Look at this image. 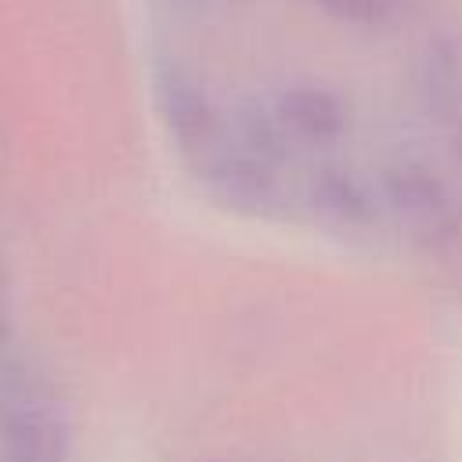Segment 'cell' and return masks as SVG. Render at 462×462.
Returning <instances> with one entry per match:
<instances>
[{"label": "cell", "instance_id": "1", "mask_svg": "<svg viewBox=\"0 0 462 462\" xmlns=\"http://www.w3.org/2000/svg\"><path fill=\"white\" fill-rule=\"evenodd\" d=\"M65 458V422L54 404L29 397L11 404L0 430V462H61Z\"/></svg>", "mask_w": 462, "mask_h": 462}, {"label": "cell", "instance_id": "2", "mask_svg": "<svg viewBox=\"0 0 462 462\" xmlns=\"http://www.w3.org/2000/svg\"><path fill=\"white\" fill-rule=\"evenodd\" d=\"M339 11H350V18H375L390 0H328Z\"/></svg>", "mask_w": 462, "mask_h": 462}]
</instances>
